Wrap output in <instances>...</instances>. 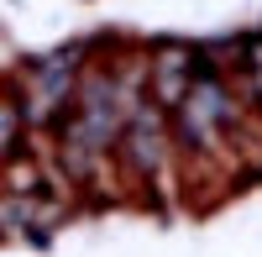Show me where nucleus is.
Listing matches in <instances>:
<instances>
[{
  "mask_svg": "<svg viewBox=\"0 0 262 257\" xmlns=\"http://www.w3.org/2000/svg\"><path fill=\"white\" fill-rule=\"evenodd\" d=\"M247 74H252V95L262 100V37H252V53H247Z\"/></svg>",
  "mask_w": 262,
  "mask_h": 257,
  "instance_id": "423d86ee",
  "label": "nucleus"
},
{
  "mask_svg": "<svg viewBox=\"0 0 262 257\" xmlns=\"http://www.w3.org/2000/svg\"><path fill=\"white\" fill-rule=\"evenodd\" d=\"M69 79H74V53H69V58H53V63H42V69H37V79H32V100H27V116H32V121H48L53 111H63Z\"/></svg>",
  "mask_w": 262,
  "mask_h": 257,
  "instance_id": "7ed1b4c3",
  "label": "nucleus"
},
{
  "mask_svg": "<svg viewBox=\"0 0 262 257\" xmlns=\"http://www.w3.org/2000/svg\"><path fill=\"white\" fill-rule=\"evenodd\" d=\"M126 153H131V168L137 174H152V168L163 163V116L152 111V105H137V111L126 116Z\"/></svg>",
  "mask_w": 262,
  "mask_h": 257,
  "instance_id": "f03ea898",
  "label": "nucleus"
},
{
  "mask_svg": "<svg viewBox=\"0 0 262 257\" xmlns=\"http://www.w3.org/2000/svg\"><path fill=\"white\" fill-rule=\"evenodd\" d=\"M58 221V205H37L32 195H6L0 200V237H32Z\"/></svg>",
  "mask_w": 262,
  "mask_h": 257,
  "instance_id": "20e7f679",
  "label": "nucleus"
},
{
  "mask_svg": "<svg viewBox=\"0 0 262 257\" xmlns=\"http://www.w3.org/2000/svg\"><path fill=\"white\" fill-rule=\"evenodd\" d=\"M16 137H21V116L11 111V105H0V158L16 147Z\"/></svg>",
  "mask_w": 262,
  "mask_h": 257,
  "instance_id": "39448f33",
  "label": "nucleus"
},
{
  "mask_svg": "<svg viewBox=\"0 0 262 257\" xmlns=\"http://www.w3.org/2000/svg\"><path fill=\"white\" fill-rule=\"evenodd\" d=\"M231 121V100H226V84L221 79H200L189 84V95L179 100V137L189 147H205L215 137V126Z\"/></svg>",
  "mask_w": 262,
  "mask_h": 257,
  "instance_id": "f257e3e1",
  "label": "nucleus"
}]
</instances>
